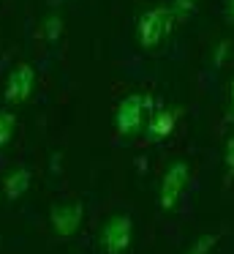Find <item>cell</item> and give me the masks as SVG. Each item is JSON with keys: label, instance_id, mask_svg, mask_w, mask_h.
I'll use <instances>...</instances> for the list:
<instances>
[{"label": "cell", "instance_id": "obj_8", "mask_svg": "<svg viewBox=\"0 0 234 254\" xmlns=\"http://www.w3.org/2000/svg\"><path fill=\"white\" fill-rule=\"evenodd\" d=\"M27 186H30V170L19 167V170H16L14 175L5 178L3 191H5V197H8V199H16V197H22V194H25V189H27Z\"/></svg>", "mask_w": 234, "mask_h": 254}, {"label": "cell", "instance_id": "obj_15", "mask_svg": "<svg viewBox=\"0 0 234 254\" xmlns=\"http://www.w3.org/2000/svg\"><path fill=\"white\" fill-rule=\"evenodd\" d=\"M226 121H229V123H232V126H234V104H232V112H229V118H226Z\"/></svg>", "mask_w": 234, "mask_h": 254}, {"label": "cell", "instance_id": "obj_11", "mask_svg": "<svg viewBox=\"0 0 234 254\" xmlns=\"http://www.w3.org/2000/svg\"><path fill=\"white\" fill-rule=\"evenodd\" d=\"M223 164H226V181H234V137L226 139V150H223Z\"/></svg>", "mask_w": 234, "mask_h": 254}, {"label": "cell", "instance_id": "obj_2", "mask_svg": "<svg viewBox=\"0 0 234 254\" xmlns=\"http://www.w3.org/2000/svg\"><path fill=\"white\" fill-rule=\"evenodd\" d=\"M188 178H190V164L188 161H174V164L163 172L161 191H158V205H161L163 210L177 208L180 197H183L185 186H188Z\"/></svg>", "mask_w": 234, "mask_h": 254}, {"label": "cell", "instance_id": "obj_7", "mask_svg": "<svg viewBox=\"0 0 234 254\" xmlns=\"http://www.w3.org/2000/svg\"><path fill=\"white\" fill-rule=\"evenodd\" d=\"M174 121H177V112L158 110L155 115L150 118V123H147V134H150L152 139H166L169 134L174 131Z\"/></svg>", "mask_w": 234, "mask_h": 254}, {"label": "cell", "instance_id": "obj_5", "mask_svg": "<svg viewBox=\"0 0 234 254\" xmlns=\"http://www.w3.org/2000/svg\"><path fill=\"white\" fill-rule=\"evenodd\" d=\"M33 85H36V71H33V66H27V63L16 66L8 77V85H5V93H3L5 101H11V104L25 101L27 96H30Z\"/></svg>", "mask_w": 234, "mask_h": 254}, {"label": "cell", "instance_id": "obj_14", "mask_svg": "<svg viewBox=\"0 0 234 254\" xmlns=\"http://www.w3.org/2000/svg\"><path fill=\"white\" fill-rule=\"evenodd\" d=\"M229 22H234V0H229V14H226Z\"/></svg>", "mask_w": 234, "mask_h": 254}, {"label": "cell", "instance_id": "obj_4", "mask_svg": "<svg viewBox=\"0 0 234 254\" xmlns=\"http://www.w3.org/2000/svg\"><path fill=\"white\" fill-rule=\"evenodd\" d=\"M150 107V99L147 96H125L117 107V115H114V126H117V134L123 137H131L141 128V121H144V110Z\"/></svg>", "mask_w": 234, "mask_h": 254}, {"label": "cell", "instance_id": "obj_13", "mask_svg": "<svg viewBox=\"0 0 234 254\" xmlns=\"http://www.w3.org/2000/svg\"><path fill=\"white\" fill-rule=\"evenodd\" d=\"M60 30H63L60 19H57V17H49V19H47V25H44V36H47L49 41H54V39L60 36Z\"/></svg>", "mask_w": 234, "mask_h": 254}, {"label": "cell", "instance_id": "obj_12", "mask_svg": "<svg viewBox=\"0 0 234 254\" xmlns=\"http://www.w3.org/2000/svg\"><path fill=\"white\" fill-rule=\"evenodd\" d=\"M193 8H196V0H174L172 14L183 19V17H190V14H193Z\"/></svg>", "mask_w": 234, "mask_h": 254}, {"label": "cell", "instance_id": "obj_16", "mask_svg": "<svg viewBox=\"0 0 234 254\" xmlns=\"http://www.w3.org/2000/svg\"><path fill=\"white\" fill-rule=\"evenodd\" d=\"M229 93H232V104H234V79H232V88H229Z\"/></svg>", "mask_w": 234, "mask_h": 254}, {"label": "cell", "instance_id": "obj_3", "mask_svg": "<svg viewBox=\"0 0 234 254\" xmlns=\"http://www.w3.org/2000/svg\"><path fill=\"white\" fill-rule=\"evenodd\" d=\"M131 238H134V224H131V216L125 213L106 219V224L101 227V246L106 254H125L131 246Z\"/></svg>", "mask_w": 234, "mask_h": 254}, {"label": "cell", "instance_id": "obj_6", "mask_svg": "<svg viewBox=\"0 0 234 254\" xmlns=\"http://www.w3.org/2000/svg\"><path fill=\"white\" fill-rule=\"evenodd\" d=\"M82 205L71 202V205H60V208L52 210V227L57 235H74L76 227L82 224Z\"/></svg>", "mask_w": 234, "mask_h": 254}, {"label": "cell", "instance_id": "obj_10", "mask_svg": "<svg viewBox=\"0 0 234 254\" xmlns=\"http://www.w3.org/2000/svg\"><path fill=\"white\" fill-rule=\"evenodd\" d=\"M215 243H218V235H201L199 241L188 249V254H210Z\"/></svg>", "mask_w": 234, "mask_h": 254}, {"label": "cell", "instance_id": "obj_9", "mask_svg": "<svg viewBox=\"0 0 234 254\" xmlns=\"http://www.w3.org/2000/svg\"><path fill=\"white\" fill-rule=\"evenodd\" d=\"M14 123L16 121H14L11 112H0V148L11 139V134H14Z\"/></svg>", "mask_w": 234, "mask_h": 254}, {"label": "cell", "instance_id": "obj_1", "mask_svg": "<svg viewBox=\"0 0 234 254\" xmlns=\"http://www.w3.org/2000/svg\"><path fill=\"white\" fill-rule=\"evenodd\" d=\"M172 22H174V14H172V8H166V6H158V8H152V11H147L144 17L139 19V44L144 47V50L158 47L169 36Z\"/></svg>", "mask_w": 234, "mask_h": 254}]
</instances>
